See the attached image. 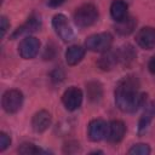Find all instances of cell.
Returning <instances> with one entry per match:
<instances>
[{
  "label": "cell",
  "mask_w": 155,
  "mask_h": 155,
  "mask_svg": "<svg viewBox=\"0 0 155 155\" xmlns=\"http://www.w3.org/2000/svg\"><path fill=\"white\" fill-rule=\"evenodd\" d=\"M40 25H41L40 17H38V16L33 15V16H30V17L27 19V22H25V23H23L21 27H18V28L12 33L11 39H16L17 36L23 35V34H28V33L30 34V33H33V31L38 30V29L40 28Z\"/></svg>",
  "instance_id": "8fae6325"
},
{
  "label": "cell",
  "mask_w": 155,
  "mask_h": 155,
  "mask_svg": "<svg viewBox=\"0 0 155 155\" xmlns=\"http://www.w3.org/2000/svg\"><path fill=\"white\" fill-rule=\"evenodd\" d=\"M126 133V126L120 120H113L108 124V132H107V140L109 143H119L122 140Z\"/></svg>",
  "instance_id": "30bf717a"
},
{
  "label": "cell",
  "mask_w": 155,
  "mask_h": 155,
  "mask_svg": "<svg viewBox=\"0 0 155 155\" xmlns=\"http://www.w3.org/2000/svg\"><path fill=\"white\" fill-rule=\"evenodd\" d=\"M119 62V54L117 52H111L110 50L104 52V54L99 58L98 61V65L101 69L103 70H109L111 69L116 63Z\"/></svg>",
  "instance_id": "9a60e30c"
},
{
  "label": "cell",
  "mask_w": 155,
  "mask_h": 155,
  "mask_svg": "<svg viewBox=\"0 0 155 155\" xmlns=\"http://www.w3.org/2000/svg\"><path fill=\"white\" fill-rule=\"evenodd\" d=\"M136 24H137V22L134 21V18L127 16L125 19H122L120 22H116V27H115L116 29L115 30L121 35H127V34L133 31Z\"/></svg>",
  "instance_id": "e0dca14e"
},
{
  "label": "cell",
  "mask_w": 155,
  "mask_h": 155,
  "mask_svg": "<svg viewBox=\"0 0 155 155\" xmlns=\"http://www.w3.org/2000/svg\"><path fill=\"white\" fill-rule=\"evenodd\" d=\"M150 148L148 144H143V143H139V144H134L130 150H128V154H133V155H148L150 154Z\"/></svg>",
  "instance_id": "ffe728a7"
},
{
  "label": "cell",
  "mask_w": 155,
  "mask_h": 155,
  "mask_svg": "<svg viewBox=\"0 0 155 155\" xmlns=\"http://www.w3.org/2000/svg\"><path fill=\"white\" fill-rule=\"evenodd\" d=\"M52 27L56 31V34L63 40V41H70L74 38L73 29L67 19V17L62 13L56 15L52 18Z\"/></svg>",
  "instance_id": "5b68a950"
},
{
  "label": "cell",
  "mask_w": 155,
  "mask_h": 155,
  "mask_svg": "<svg viewBox=\"0 0 155 155\" xmlns=\"http://www.w3.org/2000/svg\"><path fill=\"white\" fill-rule=\"evenodd\" d=\"M40 50V41L35 36H25L18 46V52L22 58L24 59H31L34 58Z\"/></svg>",
  "instance_id": "8992f818"
},
{
  "label": "cell",
  "mask_w": 155,
  "mask_h": 155,
  "mask_svg": "<svg viewBox=\"0 0 155 155\" xmlns=\"http://www.w3.org/2000/svg\"><path fill=\"white\" fill-rule=\"evenodd\" d=\"M98 18L97 7L92 4H84L76 8L74 13V22L80 28H86L92 25Z\"/></svg>",
  "instance_id": "7a4b0ae2"
},
{
  "label": "cell",
  "mask_w": 155,
  "mask_h": 155,
  "mask_svg": "<svg viewBox=\"0 0 155 155\" xmlns=\"http://www.w3.org/2000/svg\"><path fill=\"white\" fill-rule=\"evenodd\" d=\"M153 116H155V102H151V103L147 107L145 111L143 113V115H142V117H140V120H139V125H138V131H139V133L147 131V128H148V126H149V124H150Z\"/></svg>",
  "instance_id": "2e32d148"
},
{
  "label": "cell",
  "mask_w": 155,
  "mask_h": 155,
  "mask_svg": "<svg viewBox=\"0 0 155 155\" xmlns=\"http://www.w3.org/2000/svg\"><path fill=\"white\" fill-rule=\"evenodd\" d=\"M11 144V138L5 132L0 133V151H4L8 145Z\"/></svg>",
  "instance_id": "44dd1931"
},
{
  "label": "cell",
  "mask_w": 155,
  "mask_h": 155,
  "mask_svg": "<svg viewBox=\"0 0 155 155\" xmlns=\"http://www.w3.org/2000/svg\"><path fill=\"white\" fill-rule=\"evenodd\" d=\"M113 44V36L109 33H98L88 36L85 41V46L87 50L92 52L104 53L110 50Z\"/></svg>",
  "instance_id": "3957f363"
},
{
  "label": "cell",
  "mask_w": 155,
  "mask_h": 155,
  "mask_svg": "<svg viewBox=\"0 0 155 155\" xmlns=\"http://www.w3.org/2000/svg\"><path fill=\"white\" fill-rule=\"evenodd\" d=\"M136 42L144 50H151L155 47V28L144 27L136 34Z\"/></svg>",
  "instance_id": "ba28073f"
},
{
  "label": "cell",
  "mask_w": 155,
  "mask_h": 155,
  "mask_svg": "<svg viewBox=\"0 0 155 155\" xmlns=\"http://www.w3.org/2000/svg\"><path fill=\"white\" fill-rule=\"evenodd\" d=\"M51 125V114L46 110H40L38 111L31 120V126L33 130L38 133H41L46 131Z\"/></svg>",
  "instance_id": "7c38bea8"
},
{
  "label": "cell",
  "mask_w": 155,
  "mask_h": 155,
  "mask_svg": "<svg viewBox=\"0 0 155 155\" xmlns=\"http://www.w3.org/2000/svg\"><path fill=\"white\" fill-rule=\"evenodd\" d=\"M18 153L25 154V155H28V154L30 155V154H40V153H46V151H44L42 149L35 147V145L31 144V143H23V144L18 148Z\"/></svg>",
  "instance_id": "d6986e66"
},
{
  "label": "cell",
  "mask_w": 155,
  "mask_h": 155,
  "mask_svg": "<svg viewBox=\"0 0 155 155\" xmlns=\"http://www.w3.org/2000/svg\"><path fill=\"white\" fill-rule=\"evenodd\" d=\"M87 94L91 101H98L102 96V87L98 82H90L87 85Z\"/></svg>",
  "instance_id": "ac0fdd59"
},
{
  "label": "cell",
  "mask_w": 155,
  "mask_h": 155,
  "mask_svg": "<svg viewBox=\"0 0 155 155\" xmlns=\"http://www.w3.org/2000/svg\"><path fill=\"white\" fill-rule=\"evenodd\" d=\"M108 124L102 119H94L88 124V137L92 142H99L107 137Z\"/></svg>",
  "instance_id": "9c48e42d"
},
{
  "label": "cell",
  "mask_w": 155,
  "mask_h": 155,
  "mask_svg": "<svg viewBox=\"0 0 155 155\" xmlns=\"http://www.w3.org/2000/svg\"><path fill=\"white\" fill-rule=\"evenodd\" d=\"M62 101H63V104L67 110L74 111V110L79 109L82 103V91L78 87L71 86L64 91V93L62 96Z\"/></svg>",
  "instance_id": "52a82bcc"
},
{
  "label": "cell",
  "mask_w": 155,
  "mask_h": 155,
  "mask_svg": "<svg viewBox=\"0 0 155 155\" xmlns=\"http://www.w3.org/2000/svg\"><path fill=\"white\" fill-rule=\"evenodd\" d=\"M148 69L151 74H155V56H153L148 63Z\"/></svg>",
  "instance_id": "603a6c76"
},
{
  "label": "cell",
  "mask_w": 155,
  "mask_h": 155,
  "mask_svg": "<svg viewBox=\"0 0 155 155\" xmlns=\"http://www.w3.org/2000/svg\"><path fill=\"white\" fill-rule=\"evenodd\" d=\"M8 21H7V18L5 17V16H1V18H0V31H1V38L5 35V33H6V30H7V28H8Z\"/></svg>",
  "instance_id": "7402d4cb"
},
{
  "label": "cell",
  "mask_w": 155,
  "mask_h": 155,
  "mask_svg": "<svg viewBox=\"0 0 155 155\" xmlns=\"http://www.w3.org/2000/svg\"><path fill=\"white\" fill-rule=\"evenodd\" d=\"M145 94L139 91V81L136 76L122 78L115 88V103L121 111L134 113L145 103Z\"/></svg>",
  "instance_id": "6da1fadb"
},
{
  "label": "cell",
  "mask_w": 155,
  "mask_h": 155,
  "mask_svg": "<svg viewBox=\"0 0 155 155\" xmlns=\"http://www.w3.org/2000/svg\"><path fill=\"white\" fill-rule=\"evenodd\" d=\"M84 56H85V48L78 45H73L68 47L65 52V61L69 65H76L82 61Z\"/></svg>",
  "instance_id": "4fadbf2b"
},
{
  "label": "cell",
  "mask_w": 155,
  "mask_h": 155,
  "mask_svg": "<svg viewBox=\"0 0 155 155\" xmlns=\"http://www.w3.org/2000/svg\"><path fill=\"white\" fill-rule=\"evenodd\" d=\"M2 108L6 113L13 114L17 113L22 104H23V94L18 90H8L4 93L2 99H1Z\"/></svg>",
  "instance_id": "277c9868"
},
{
  "label": "cell",
  "mask_w": 155,
  "mask_h": 155,
  "mask_svg": "<svg viewBox=\"0 0 155 155\" xmlns=\"http://www.w3.org/2000/svg\"><path fill=\"white\" fill-rule=\"evenodd\" d=\"M110 15L115 22H120L127 17V5L122 0H115L110 6Z\"/></svg>",
  "instance_id": "5bb4252c"
},
{
  "label": "cell",
  "mask_w": 155,
  "mask_h": 155,
  "mask_svg": "<svg viewBox=\"0 0 155 155\" xmlns=\"http://www.w3.org/2000/svg\"><path fill=\"white\" fill-rule=\"evenodd\" d=\"M65 0H48V6H51V7H58Z\"/></svg>",
  "instance_id": "cb8c5ba5"
}]
</instances>
